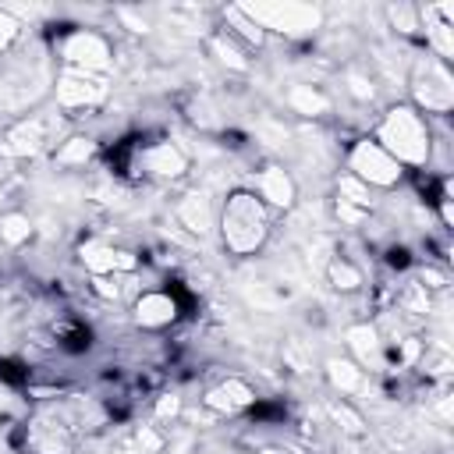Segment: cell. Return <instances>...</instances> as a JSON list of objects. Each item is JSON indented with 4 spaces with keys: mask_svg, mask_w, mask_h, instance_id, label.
<instances>
[{
    "mask_svg": "<svg viewBox=\"0 0 454 454\" xmlns=\"http://www.w3.org/2000/svg\"><path fill=\"white\" fill-rule=\"evenodd\" d=\"M255 404H259V390L245 376H223L213 387H206V394H202V408L209 415H220V419L252 411Z\"/></svg>",
    "mask_w": 454,
    "mask_h": 454,
    "instance_id": "ba28073f",
    "label": "cell"
},
{
    "mask_svg": "<svg viewBox=\"0 0 454 454\" xmlns=\"http://www.w3.org/2000/svg\"><path fill=\"white\" fill-rule=\"evenodd\" d=\"M18 28H21V25L11 18V11H7V7H0V53L18 39Z\"/></svg>",
    "mask_w": 454,
    "mask_h": 454,
    "instance_id": "f546056e",
    "label": "cell"
},
{
    "mask_svg": "<svg viewBox=\"0 0 454 454\" xmlns=\"http://www.w3.org/2000/svg\"><path fill=\"white\" fill-rule=\"evenodd\" d=\"M411 106L422 117H447L454 110V74L450 64L436 60V57H422L411 67Z\"/></svg>",
    "mask_w": 454,
    "mask_h": 454,
    "instance_id": "277c9868",
    "label": "cell"
},
{
    "mask_svg": "<svg viewBox=\"0 0 454 454\" xmlns=\"http://www.w3.org/2000/svg\"><path fill=\"white\" fill-rule=\"evenodd\" d=\"M131 443L138 447V454H163L167 443H170V436H167L163 426H156V422L149 419V422H138V426L131 429Z\"/></svg>",
    "mask_w": 454,
    "mask_h": 454,
    "instance_id": "cb8c5ba5",
    "label": "cell"
},
{
    "mask_svg": "<svg viewBox=\"0 0 454 454\" xmlns=\"http://www.w3.org/2000/svg\"><path fill=\"white\" fill-rule=\"evenodd\" d=\"M273 234V213L262 206V199L252 188H234L216 209V238L223 252L248 259L266 248Z\"/></svg>",
    "mask_w": 454,
    "mask_h": 454,
    "instance_id": "6da1fadb",
    "label": "cell"
},
{
    "mask_svg": "<svg viewBox=\"0 0 454 454\" xmlns=\"http://www.w3.org/2000/svg\"><path fill=\"white\" fill-rule=\"evenodd\" d=\"M106 454H138V447H135V443H117V447H110Z\"/></svg>",
    "mask_w": 454,
    "mask_h": 454,
    "instance_id": "4dcf8cb0",
    "label": "cell"
},
{
    "mask_svg": "<svg viewBox=\"0 0 454 454\" xmlns=\"http://www.w3.org/2000/svg\"><path fill=\"white\" fill-rule=\"evenodd\" d=\"M241 454H252V450H241Z\"/></svg>",
    "mask_w": 454,
    "mask_h": 454,
    "instance_id": "1f68e13d",
    "label": "cell"
},
{
    "mask_svg": "<svg viewBox=\"0 0 454 454\" xmlns=\"http://www.w3.org/2000/svg\"><path fill=\"white\" fill-rule=\"evenodd\" d=\"M344 340H348V351H351V362L362 365L365 372H383L387 369V340L380 333V326L372 323H351L344 330Z\"/></svg>",
    "mask_w": 454,
    "mask_h": 454,
    "instance_id": "4fadbf2b",
    "label": "cell"
},
{
    "mask_svg": "<svg viewBox=\"0 0 454 454\" xmlns=\"http://www.w3.org/2000/svg\"><path fill=\"white\" fill-rule=\"evenodd\" d=\"M344 167L355 181H362L369 192H394L401 181H404V167L380 145L372 142L369 135L355 138L348 149H344Z\"/></svg>",
    "mask_w": 454,
    "mask_h": 454,
    "instance_id": "3957f363",
    "label": "cell"
},
{
    "mask_svg": "<svg viewBox=\"0 0 454 454\" xmlns=\"http://www.w3.org/2000/svg\"><path fill=\"white\" fill-rule=\"evenodd\" d=\"M121 277H89V284H92V291L99 294V298H106V301H117L121 298V284H117Z\"/></svg>",
    "mask_w": 454,
    "mask_h": 454,
    "instance_id": "f1b7e54d",
    "label": "cell"
},
{
    "mask_svg": "<svg viewBox=\"0 0 454 454\" xmlns=\"http://www.w3.org/2000/svg\"><path fill=\"white\" fill-rule=\"evenodd\" d=\"M78 262L85 266L89 277H124V273H135L142 266V259L128 248H117V245H106V241H85L78 245Z\"/></svg>",
    "mask_w": 454,
    "mask_h": 454,
    "instance_id": "8fae6325",
    "label": "cell"
},
{
    "mask_svg": "<svg viewBox=\"0 0 454 454\" xmlns=\"http://www.w3.org/2000/svg\"><path fill=\"white\" fill-rule=\"evenodd\" d=\"M284 103L298 117H323V114H330V96L319 85H309V82H294L284 92Z\"/></svg>",
    "mask_w": 454,
    "mask_h": 454,
    "instance_id": "ffe728a7",
    "label": "cell"
},
{
    "mask_svg": "<svg viewBox=\"0 0 454 454\" xmlns=\"http://www.w3.org/2000/svg\"><path fill=\"white\" fill-rule=\"evenodd\" d=\"M46 121L43 117H25V121H18L11 131H7V138H4V153L7 156H35V153H43L46 149Z\"/></svg>",
    "mask_w": 454,
    "mask_h": 454,
    "instance_id": "2e32d148",
    "label": "cell"
},
{
    "mask_svg": "<svg viewBox=\"0 0 454 454\" xmlns=\"http://www.w3.org/2000/svg\"><path fill=\"white\" fill-rule=\"evenodd\" d=\"M337 199L348 206H358V209H372V192L362 181H355L348 170L337 177Z\"/></svg>",
    "mask_w": 454,
    "mask_h": 454,
    "instance_id": "484cf974",
    "label": "cell"
},
{
    "mask_svg": "<svg viewBox=\"0 0 454 454\" xmlns=\"http://www.w3.org/2000/svg\"><path fill=\"white\" fill-rule=\"evenodd\" d=\"M344 82H348V92H351L355 99H362V103H369V99L376 96L372 78H365L362 71H348V74H344Z\"/></svg>",
    "mask_w": 454,
    "mask_h": 454,
    "instance_id": "83f0119b",
    "label": "cell"
},
{
    "mask_svg": "<svg viewBox=\"0 0 454 454\" xmlns=\"http://www.w3.org/2000/svg\"><path fill=\"white\" fill-rule=\"evenodd\" d=\"M53 96H57V106H64V110H89V106H96L106 96V85L99 78H92V74L64 71L57 78Z\"/></svg>",
    "mask_w": 454,
    "mask_h": 454,
    "instance_id": "5bb4252c",
    "label": "cell"
},
{
    "mask_svg": "<svg viewBox=\"0 0 454 454\" xmlns=\"http://www.w3.org/2000/svg\"><path fill=\"white\" fill-rule=\"evenodd\" d=\"M181 411H184L181 394H160V397L153 401V422H156V426H170V422H177Z\"/></svg>",
    "mask_w": 454,
    "mask_h": 454,
    "instance_id": "4316f807",
    "label": "cell"
},
{
    "mask_svg": "<svg viewBox=\"0 0 454 454\" xmlns=\"http://www.w3.org/2000/svg\"><path fill=\"white\" fill-rule=\"evenodd\" d=\"M206 50H209V57L220 64V67H227V71H238V74H245L248 67H252V57H248V50L234 39V35H227L220 25L206 35Z\"/></svg>",
    "mask_w": 454,
    "mask_h": 454,
    "instance_id": "ac0fdd59",
    "label": "cell"
},
{
    "mask_svg": "<svg viewBox=\"0 0 454 454\" xmlns=\"http://www.w3.org/2000/svg\"><path fill=\"white\" fill-rule=\"evenodd\" d=\"M174 220H177L188 234H195V238H209V234L216 231V206H213V199H209L206 192H188V195L177 199V206H174Z\"/></svg>",
    "mask_w": 454,
    "mask_h": 454,
    "instance_id": "9a60e30c",
    "label": "cell"
},
{
    "mask_svg": "<svg viewBox=\"0 0 454 454\" xmlns=\"http://www.w3.org/2000/svg\"><path fill=\"white\" fill-rule=\"evenodd\" d=\"M60 57H64L67 71L99 78V74L110 71V64H114V46H110V39H106L103 32H96V28H71V32L60 39Z\"/></svg>",
    "mask_w": 454,
    "mask_h": 454,
    "instance_id": "8992f818",
    "label": "cell"
},
{
    "mask_svg": "<svg viewBox=\"0 0 454 454\" xmlns=\"http://www.w3.org/2000/svg\"><path fill=\"white\" fill-rule=\"evenodd\" d=\"M241 11L270 35H284V39H301V35H312L319 25H323V11L316 4H294V0H284V4H241Z\"/></svg>",
    "mask_w": 454,
    "mask_h": 454,
    "instance_id": "5b68a950",
    "label": "cell"
},
{
    "mask_svg": "<svg viewBox=\"0 0 454 454\" xmlns=\"http://www.w3.org/2000/svg\"><path fill=\"white\" fill-rule=\"evenodd\" d=\"M323 273H326V284H330L337 294H358V291L365 287V270H362L355 259L340 255V252H333V255L326 259Z\"/></svg>",
    "mask_w": 454,
    "mask_h": 454,
    "instance_id": "d6986e66",
    "label": "cell"
},
{
    "mask_svg": "<svg viewBox=\"0 0 454 454\" xmlns=\"http://www.w3.org/2000/svg\"><path fill=\"white\" fill-rule=\"evenodd\" d=\"M252 192L262 199L270 213H287L298 202V181L284 163H262L252 174Z\"/></svg>",
    "mask_w": 454,
    "mask_h": 454,
    "instance_id": "9c48e42d",
    "label": "cell"
},
{
    "mask_svg": "<svg viewBox=\"0 0 454 454\" xmlns=\"http://www.w3.org/2000/svg\"><path fill=\"white\" fill-rule=\"evenodd\" d=\"M135 163H138V170L145 174V177H153V181H181L184 174H188V153L177 145V142H170V138H160V142H149V145H142L138 149V156H135Z\"/></svg>",
    "mask_w": 454,
    "mask_h": 454,
    "instance_id": "30bf717a",
    "label": "cell"
},
{
    "mask_svg": "<svg viewBox=\"0 0 454 454\" xmlns=\"http://www.w3.org/2000/svg\"><path fill=\"white\" fill-rule=\"evenodd\" d=\"M25 443L35 454H71L74 450V429L57 411H39L25 426Z\"/></svg>",
    "mask_w": 454,
    "mask_h": 454,
    "instance_id": "7c38bea8",
    "label": "cell"
},
{
    "mask_svg": "<svg viewBox=\"0 0 454 454\" xmlns=\"http://www.w3.org/2000/svg\"><path fill=\"white\" fill-rule=\"evenodd\" d=\"M177 319H181V301L174 291L149 287V291L135 294V301H131V323L145 333H160V330L174 326Z\"/></svg>",
    "mask_w": 454,
    "mask_h": 454,
    "instance_id": "52a82bcc",
    "label": "cell"
},
{
    "mask_svg": "<svg viewBox=\"0 0 454 454\" xmlns=\"http://www.w3.org/2000/svg\"><path fill=\"white\" fill-rule=\"evenodd\" d=\"M96 156V142L89 135H71L53 149V163L57 167H85Z\"/></svg>",
    "mask_w": 454,
    "mask_h": 454,
    "instance_id": "603a6c76",
    "label": "cell"
},
{
    "mask_svg": "<svg viewBox=\"0 0 454 454\" xmlns=\"http://www.w3.org/2000/svg\"><path fill=\"white\" fill-rule=\"evenodd\" d=\"M32 234H35V223H32L28 213H21V209H4L0 213V245L4 248H21V245L32 241Z\"/></svg>",
    "mask_w": 454,
    "mask_h": 454,
    "instance_id": "7402d4cb",
    "label": "cell"
},
{
    "mask_svg": "<svg viewBox=\"0 0 454 454\" xmlns=\"http://www.w3.org/2000/svg\"><path fill=\"white\" fill-rule=\"evenodd\" d=\"M220 18H223V25H220V28H223L227 35H234L245 50H259V46L266 43V32H262V28H259V25L241 11V4L223 7V11H220Z\"/></svg>",
    "mask_w": 454,
    "mask_h": 454,
    "instance_id": "44dd1931",
    "label": "cell"
},
{
    "mask_svg": "<svg viewBox=\"0 0 454 454\" xmlns=\"http://www.w3.org/2000/svg\"><path fill=\"white\" fill-rule=\"evenodd\" d=\"M387 21H390V28L401 32V35H422L419 4H390V7H387Z\"/></svg>",
    "mask_w": 454,
    "mask_h": 454,
    "instance_id": "d4e9b609",
    "label": "cell"
},
{
    "mask_svg": "<svg viewBox=\"0 0 454 454\" xmlns=\"http://www.w3.org/2000/svg\"><path fill=\"white\" fill-rule=\"evenodd\" d=\"M323 376H326L330 390H333V394H340L344 401H348V397H355V394H362V390H365V383H369L365 369H362V365H355L351 358H340V355H333V358H326V362H323Z\"/></svg>",
    "mask_w": 454,
    "mask_h": 454,
    "instance_id": "e0dca14e",
    "label": "cell"
},
{
    "mask_svg": "<svg viewBox=\"0 0 454 454\" xmlns=\"http://www.w3.org/2000/svg\"><path fill=\"white\" fill-rule=\"evenodd\" d=\"M369 138L380 142L404 170H426L433 160V145H436L429 117H422L411 103H390L380 114Z\"/></svg>",
    "mask_w": 454,
    "mask_h": 454,
    "instance_id": "7a4b0ae2",
    "label": "cell"
}]
</instances>
